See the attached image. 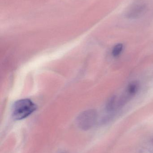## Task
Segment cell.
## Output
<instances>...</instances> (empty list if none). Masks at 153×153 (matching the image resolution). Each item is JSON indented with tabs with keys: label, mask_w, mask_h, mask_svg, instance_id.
Wrapping results in <instances>:
<instances>
[{
	"label": "cell",
	"mask_w": 153,
	"mask_h": 153,
	"mask_svg": "<svg viewBox=\"0 0 153 153\" xmlns=\"http://www.w3.org/2000/svg\"><path fill=\"white\" fill-rule=\"evenodd\" d=\"M37 109L36 104L29 99H22L16 101L12 109V117L16 120L28 117Z\"/></svg>",
	"instance_id": "cell-1"
},
{
	"label": "cell",
	"mask_w": 153,
	"mask_h": 153,
	"mask_svg": "<svg viewBox=\"0 0 153 153\" xmlns=\"http://www.w3.org/2000/svg\"><path fill=\"white\" fill-rule=\"evenodd\" d=\"M117 99L115 95L110 97L107 101L106 105V110L107 112L113 114L117 109Z\"/></svg>",
	"instance_id": "cell-4"
},
{
	"label": "cell",
	"mask_w": 153,
	"mask_h": 153,
	"mask_svg": "<svg viewBox=\"0 0 153 153\" xmlns=\"http://www.w3.org/2000/svg\"><path fill=\"white\" fill-rule=\"evenodd\" d=\"M98 119V113L94 110L85 111L79 115L76 119V124L80 129L87 131L92 128Z\"/></svg>",
	"instance_id": "cell-2"
},
{
	"label": "cell",
	"mask_w": 153,
	"mask_h": 153,
	"mask_svg": "<svg viewBox=\"0 0 153 153\" xmlns=\"http://www.w3.org/2000/svg\"><path fill=\"white\" fill-rule=\"evenodd\" d=\"M147 7L146 4L142 2H138L133 4L126 13L125 16L128 19H138L145 13Z\"/></svg>",
	"instance_id": "cell-3"
},
{
	"label": "cell",
	"mask_w": 153,
	"mask_h": 153,
	"mask_svg": "<svg viewBox=\"0 0 153 153\" xmlns=\"http://www.w3.org/2000/svg\"><path fill=\"white\" fill-rule=\"evenodd\" d=\"M124 46L122 44L119 43L114 46L112 50V55L114 57H117L121 53L123 50Z\"/></svg>",
	"instance_id": "cell-5"
}]
</instances>
